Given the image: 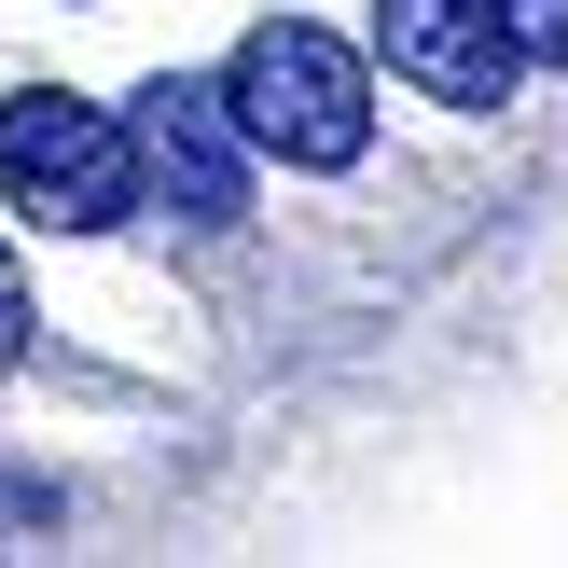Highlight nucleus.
Wrapping results in <instances>:
<instances>
[{
  "label": "nucleus",
  "mask_w": 568,
  "mask_h": 568,
  "mask_svg": "<svg viewBox=\"0 0 568 568\" xmlns=\"http://www.w3.org/2000/svg\"><path fill=\"white\" fill-rule=\"evenodd\" d=\"M499 14H514L527 55H555V70H568V0H499Z\"/></svg>",
  "instance_id": "obj_5"
},
{
  "label": "nucleus",
  "mask_w": 568,
  "mask_h": 568,
  "mask_svg": "<svg viewBox=\"0 0 568 568\" xmlns=\"http://www.w3.org/2000/svg\"><path fill=\"white\" fill-rule=\"evenodd\" d=\"M0 181H14V209L42 222V236H111V222L139 209L125 125L83 111V98H0Z\"/></svg>",
  "instance_id": "obj_2"
},
{
  "label": "nucleus",
  "mask_w": 568,
  "mask_h": 568,
  "mask_svg": "<svg viewBox=\"0 0 568 568\" xmlns=\"http://www.w3.org/2000/svg\"><path fill=\"white\" fill-rule=\"evenodd\" d=\"M222 98H236L250 153H277V166H361L375 153V70H361V42H333V28H305V14L250 28L236 70H222Z\"/></svg>",
  "instance_id": "obj_1"
},
{
  "label": "nucleus",
  "mask_w": 568,
  "mask_h": 568,
  "mask_svg": "<svg viewBox=\"0 0 568 568\" xmlns=\"http://www.w3.org/2000/svg\"><path fill=\"white\" fill-rule=\"evenodd\" d=\"M0 361H28V277H14V250H0Z\"/></svg>",
  "instance_id": "obj_6"
},
{
  "label": "nucleus",
  "mask_w": 568,
  "mask_h": 568,
  "mask_svg": "<svg viewBox=\"0 0 568 568\" xmlns=\"http://www.w3.org/2000/svg\"><path fill=\"white\" fill-rule=\"evenodd\" d=\"M375 42H388V70H403L416 98H444V111H499L527 83V42H514L499 0H375Z\"/></svg>",
  "instance_id": "obj_4"
},
{
  "label": "nucleus",
  "mask_w": 568,
  "mask_h": 568,
  "mask_svg": "<svg viewBox=\"0 0 568 568\" xmlns=\"http://www.w3.org/2000/svg\"><path fill=\"white\" fill-rule=\"evenodd\" d=\"M125 153H139V194H153V209L209 222V236H222V222H250V125H236V98H222V83H194V70L139 83Z\"/></svg>",
  "instance_id": "obj_3"
}]
</instances>
